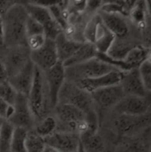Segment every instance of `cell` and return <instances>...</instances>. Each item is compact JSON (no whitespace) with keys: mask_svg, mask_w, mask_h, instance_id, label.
<instances>
[{"mask_svg":"<svg viewBox=\"0 0 151 152\" xmlns=\"http://www.w3.org/2000/svg\"><path fill=\"white\" fill-rule=\"evenodd\" d=\"M87 1H71L68 2L66 12L68 14L80 13L86 10Z\"/></svg>","mask_w":151,"mask_h":152,"instance_id":"obj_37","label":"cell"},{"mask_svg":"<svg viewBox=\"0 0 151 152\" xmlns=\"http://www.w3.org/2000/svg\"><path fill=\"white\" fill-rule=\"evenodd\" d=\"M16 96H17V93L10 86L8 81L3 84H0V98L1 99L4 100L10 104H13Z\"/></svg>","mask_w":151,"mask_h":152,"instance_id":"obj_35","label":"cell"},{"mask_svg":"<svg viewBox=\"0 0 151 152\" xmlns=\"http://www.w3.org/2000/svg\"><path fill=\"white\" fill-rule=\"evenodd\" d=\"M1 123H2V121H1V122H0V125H1Z\"/></svg>","mask_w":151,"mask_h":152,"instance_id":"obj_46","label":"cell"},{"mask_svg":"<svg viewBox=\"0 0 151 152\" xmlns=\"http://www.w3.org/2000/svg\"><path fill=\"white\" fill-rule=\"evenodd\" d=\"M37 35H44L43 27L28 15L26 21V37L28 38Z\"/></svg>","mask_w":151,"mask_h":152,"instance_id":"obj_34","label":"cell"},{"mask_svg":"<svg viewBox=\"0 0 151 152\" xmlns=\"http://www.w3.org/2000/svg\"><path fill=\"white\" fill-rule=\"evenodd\" d=\"M58 104L73 105L84 113L96 109L91 95L79 88L75 83L66 80L59 91Z\"/></svg>","mask_w":151,"mask_h":152,"instance_id":"obj_5","label":"cell"},{"mask_svg":"<svg viewBox=\"0 0 151 152\" xmlns=\"http://www.w3.org/2000/svg\"><path fill=\"white\" fill-rule=\"evenodd\" d=\"M46 39L47 38L45 37L44 35H37V36L28 37L27 38V46L30 51L37 50L38 49H40L45 43Z\"/></svg>","mask_w":151,"mask_h":152,"instance_id":"obj_36","label":"cell"},{"mask_svg":"<svg viewBox=\"0 0 151 152\" xmlns=\"http://www.w3.org/2000/svg\"><path fill=\"white\" fill-rule=\"evenodd\" d=\"M13 112V105L0 98V118L3 120H8L12 116Z\"/></svg>","mask_w":151,"mask_h":152,"instance_id":"obj_38","label":"cell"},{"mask_svg":"<svg viewBox=\"0 0 151 152\" xmlns=\"http://www.w3.org/2000/svg\"><path fill=\"white\" fill-rule=\"evenodd\" d=\"M58 127V122L54 116L47 115L43 118L38 121L37 124H35L34 128L32 131H34L38 136L42 138H46L55 133L57 131Z\"/></svg>","mask_w":151,"mask_h":152,"instance_id":"obj_26","label":"cell"},{"mask_svg":"<svg viewBox=\"0 0 151 152\" xmlns=\"http://www.w3.org/2000/svg\"><path fill=\"white\" fill-rule=\"evenodd\" d=\"M27 135V130L20 127H15L11 142L10 152H26Z\"/></svg>","mask_w":151,"mask_h":152,"instance_id":"obj_28","label":"cell"},{"mask_svg":"<svg viewBox=\"0 0 151 152\" xmlns=\"http://www.w3.org/2000/svg\"><path fill=\"white\" fill-rule=\"evenodd\" d=\"M150 58V50L142 45H135L123 60L127 68L130 70L138 68L142 63Z\"/></svg>","mask_w":151,"mask_h":152,"instance_id":"obj_24","label":"cell"},{"mask_svg":"<svg viewBox=\"0 0 151 152\" xmlns=\"http://www.w3.org/2000/svg\"><path fill=\"white\" fill-rule=\"evenodd\" d=\"M104 27L116 38H125L129 33V27L123 16L116 13L102 12L98 13Z\"/></svg>","mask_w":151,"mask_h":152,"instance_id":"obj_20","label":"cell"},{"mask_svg":"<svg viewBox=\"0 0 151 152\" xmlns=\"http://www.w3.org/2000/svg\"><path fill=\"white\" fill-rule=\"evenodd\" d=\"M117 70L98 58H94L85 63L66 68V80L77 82L82 80H89L109 74Z\"/></svg>","mask_w":151,"mask_h":152,"instance_id":"obj_4","label":"cell"},{"mask_svg":"<svg viewBox=\"0 0 151 152\" xmlns=\"http://www.w3.org/2000/svg\"><path fill=\"white\" fill-rule=\"evenodd\" d=\"M14 126L7 120H2L0 125V152H10Z\"/></svg>","mask_w":151,"mask_h":152,"instance_id":"obj_27","label":"cell"},{"mask_svg":"<svg viewBox=\"0 0 151 152\" xmlns=\"http://www.w3.org/2000/svg\"><path fill=\"white\" fill-rule=\"evenodd\" d=\"M119 85L125 96L127 95L140 97H148L150 95L142 83L138 72V68H134L128 72L123 73V77Z\"/></svg>","mask_w":151,"mask_h":152,"instance_id":"obj_19","label":"cell"},{"mask_svg":"<svg viewBox=\"0 0 151 152\" xmlns=\"http://www.w3.org/2000/svg\"><path fill=\"white\" fill-rule=\"evenodd\" d=\"M76 152H86L84 147H83V145H82V143H81V142H80V146H79V148L76 151Z\"/></svg>","mask_w":151,"mask_h":152,"instance_id":"obj_44","label":"cell"},{"mask_svg":"<svg viewBox=\"0 0 151 152\" xmlns=\"http://www.w3.org/2000/svg\"><path fill=\"white\" fill-rule=\"evenodd\" d=\"M28 13L24 4L16 2L2 17L4 41L9 47L27 46L26 21Z\"/></svg>","mask_w":151,"mask_h":152,"instance_id":"obj_1","label":"cell"},{"mask_svg":"<svg viewBox=\"0 0 151 152\" xmlns=\"http://www.w3.org/2000/svg\"><path fill=\"white\" fill-rule=\"evenodd\" d=\"M43 75L49 91L50 107L54 109L58 104L59 91L66 81V68L63 63L58 61L50 69L43 72Z\"/></svg>","mask_w":151,"mask_h":152,"instance_id":"obj_10","label":"cell"},{"mask_svg":"<svg viewBox=\"0 0 151 152\" xmlns=\"http://www.w3.org/2000/svg\"><path fill=\"white\" fill-rule=\"evenodd\" d=\"M150 113L142 116L116 115L112 123L113 134L117 138L139 134L150 128Z\"/></svg>","mask_w":151,"mask_h":152,"instance_id":"obj_6","label":"cell"},{"mask_svg":"<svg viewBox=\"0 0 151 152\" xmlns=\"http://www.w3.org/2000/svg\"><path fill=\"white\" fill-rule=\"evenodd\" d=\"M12 105L14 112L7 121H9L14 127L23 128L28 132L33 130L35 126V118L31 112L28 97L17 94Z\"/></svg>","mask_w":151,"mask_h":152,"instance_id":"obj_8","label":"cell"},{"mask_svg":"<svg viewBox=\"0 0 151 152\" xmlns=\"http://www.w3.org/2000/svg\"><path fill=\"white\" fill-rule=\"evenodd\" d=\"M54 110V117L58 122L57 131L76 133L81 136L86 133L85 113L73 105L58 104Z\"/></svg>","mask_w":151,"mask_h":152,"instance_id":"obj_2","label":"cell"},{"mask_svg":"<svg viewBox=\"0 0 151 152\" xmlns=\"http://www.w3.org/2000/svg\"><path fill=\"white\" fill-rule=\"evenodd\" d=\"M23 4L28 15L43 27L45 37L55 41L57 37L62 33V29L53 20L49 9L37 5L32 2H27Z\"/></svg>","mask_w":151,"mask_h":152,"instance_id":"obj_7","label":"cell"},{"mask_svg":"<svg viewBox=\"0 0 151 152\" xmlns=\"http://www.w3.org/2000/svg\"><path fill=\"white\" fill-rule=\"evenodd\" d=\"M30 60L42 72H45L54 66L59 60L55 45V42L46 39L45 43L37 50L30 51Z\"/></svg>","mask_w":151,"mask_h":152,"instance_id":"obj_12","label":"cell"},{"mask_svg":"<svg viewBox=\"0 0 151 152\" xmlns=\"http://www.w3.org/2000/svg\"><path fill=\"white\" fill-rule=\"evenodd\" d=\"M8 75L5 69V66L3 63V61L0 59V84H3L4 82L8 81Z\"/></svg>","mask_w":151,"mask_h":152,"instance_id":"obj_41","label":"cell"},{"mask_svg":"<svg viewBox=\"0 0 151 152\" xmlns=\"http://www.w3.org/2000/svg\"><path fill=\"white\" fill-rule=\"evenodd\" d=\"M15 1H4L0 0V16L3 17L5 12L15 4Z\"/></svg>","mask_w":151,"mask_h":152,"instance_id":"obj_40","label":"cell"},{"mask_svg":"<svg viewBox=\"0 0 151 152\" xmlns=\"http://www.w3.org/2000/svg\"><path fill=\"white\" fill-rule=\"evenodd\" d=\"M4 41V31H3V21L2 17L0 16V44L3 43Z\"/></svg>","mask_w":151,"mask_h":152,"instance_id":"obj_42","label":"cell"},{"mask_svg":"<svg viewBox=\"0 0 151 152\" xmlns=\"http://www.w3.org/2000/svg\"><path fill=\"white\" fill-rule=\"evenodd\" d=\"M101 18L100 15L97 13L95 16H93L86 24L84 30H83V37H84V42H89L94 44L95 42V38H96V33L97 27L99 23L101 22Z\"/></svg>","mask_w":151,"mask_h":152,"instance_id":"obj_30","label":"cell"},{"mask_svg":"<svg viewBox=\"0 0 151 152\" xmlns=\"http://www.w3.org/2000/svg\"><path fill=\"white\" fill-rule=\"evenodd\" d=\"M115 36L112 35L103 24L101 21L97 27L96 38L94 45L97 53L99 54H107L109 50L111 49L112 43L115 41Z\"/></svg>","mask_w":151,"mask_h":152,"instance_id":"obj_23","label":"cell"},{"mask_svg":"<svg viewBox=\"0 0 151 152\" xmlns=\"http://www.w3.org/2000/svg\"><path fill=\"white\" fill-rule=\"evenodd\" d=\"M145 2H137L135 3L133 8L131 10L129 15L131 16L133 21L138 25H144L145 21Z\"/></svg>","mask_w":151,"mask_h":152,"instance_id":"obj_33","label":"cell"},{"mask_svg":"<svg viewBox=\"0 0 151 152\" xmlns=\"http://www.w3.org/2000/svg\"><path fill=\"white\" fill-rule=\"evenodd\" d=\"M115 152H150V128L133 136L118 138Z\"/></svg>","mask_w":151,"mask_h":152,"instance_id":"obj_14","label":"cell"},{"mask_svg":"<svg viewBox=\"0 0 151 152\" xmlns=\"http://www.w3.org/2000/svg\"><path fill=\"white\" fill-rule=\"evenodd\" d=\"M112 110L116 115L142 116L150 113V101L148 97L126 95L114 106Z\"/></svg>","mask_w":151,"mask_h":152,"instance_id":"obj_9","label":"cell"},{"mask_svg":"<svg viewBox=\"0 0 151 152\" xmlns=\"http://www.w3.org/2000/svg\"><path fill=\"white\" fill-rule=\"evenodd\" d=\"M45 142L34 131H28L26 140V152H43Z\"/></svg>","mask_w":151,"mask_h":152,"instance_id":"obj_31","label":"cell"},{"mask_svg":"<svg viewBox=\"0 0 151 152\" xmlns=\"http://www.w3.org/2000/svg\"><path fill=\"white\" fill-rule=\"evenodd\" d=\"M138 72L142 80V83L149 94L151 90V61L150 58L146 59L138 67Z\"/></svg>","mask_w":151,"mask_h":152,"instance_id":"obj_32","label":"cell"},{"mask_svg":"<svg viewBox=\"0 0 151 152\" xmlns=\"http://www.w3.org/2000/svg\"><path fill=\"white\" fill-rule=\"evenodd\" d=\"M43 152H58L56 150H54V149H52L51 147H49V146H47V145H45V148H44V151Z\"/></svg>","mask_w":151,"mask_h":152,"instance_id":"obj_43","label":"cell"},{"mask_svg":"<svg viewBox=\"0 0 151 152\" xmlns=\"http://www.w3.org/2000/svg\"><path fill=\"white\" fill-rule=\"evenodd\" d=\"M90 95L95 106L97 105L103 109L113 108L125 96L119 84L97 89L92 92Z\"/></svg>","mask_w":151,"mask_h":152,"instance_id":"obj_16","label":"cell"},{"mask_svg":"<svg viewBox=\"0 0 151 152\" xmlns=\"http://www.w3.org/2000/svg\"><path fill=\"white\" fill-rule=\"evenodd\" d=\"M54 42L58 52V60L62 63L69 59L82 43L80 42H78L77 40L69 38L63 32L57 37Z\"/></svg>","mask_w":151,"mask_h":152,"instance_id":"obj_21","label":"cell"},{"mask_svg":"<svg viewBox=\"0 0 151 152\" xmlns=\"http://www.w3.org/2000/svg\"><path fill=\"white\" fill-rule=\"evenodd\" d=\"M122 77H123L122 72L118 70H113L107 75H104L97 78L89 79V80H82L77 82H74V83H75L81 89L91 94L92 92L97 89L103 88H106V87H110L113 85H118L121 81Z\"/></svg>","mask_w":151,"mask_h":152,"instance_id":"obj_18","label":"cell"},{"mask_svg":"<svg viewBox=\"0 0 151 152\" xmlns=\"http://www.w3.org/2000/svg\"><path fill=\"white\" fill-rule=\"evenodd\" d=\"M97 51L96 50V47L94 44L84 42L81 43V45L79 47V49L74 53V55L67 59L66 62L63 63L65 68L74 66L77 65H80L82 63H85L94 58L96 57Z\"/></svg>","mask_w":151,"mask_h":152,"instance_id":"obj_22","label":"cell"},{"mask_svg":"<svg viewBox=\"0 0 151 152\" xmlns=\"http://www.w3.org/2000/svg\"><path fill=\"white\" fill-rule=\"evenodd\" d=\"M29 106L35 119L41 120L47 116L50 107L49 91L43 72L35 68V76L30 93L28 96Z\"/></svg>","mask_w":151,"mask_h":152,"instance_id":"obj_3","label":"cell"},{"mask_svg":"<svg viewBox=\"0 0 151 152\" xmlns=\"http://www.w3.org/2000/svg\"><path fill=\"white\" fill-rule=\"evenodd\" d=\"M135 45L137 44L127 41L125 38H116L106 55L115 60H124Z\"/></svg>","mask_w":151,"mask_h":152,"instance_id":"obj_25","label":"cell"},{"mask_svg":"<svg viewBox=\"0 0 151 152\" xmlns=\"http://www.w3.org/2000/svg\"><path fill=\"white\" fill-rule=\"evenodd\" d=\"M35 68V65L30 60L19 73L8 79V83L17 94L28 96L34 81Z\"/></svg>","mask_w":151,"mask_h":152,"instance_id":"obj_15","label":"cell"},{"mask_svg":"<svg viewBox=\"0 0 151 152\" xmlns=\"http://www.w3.org/2000/svg\"><path fill=\"white\" fill-rule=\"evenodd\" d=\"M45 145L58 152H76L80 144V136L76 133L56 131L43 139Z\"/></svg>","mask_w":151,"mask_h":152,"instance_id":"obj_13","label":"cell"},{"mask_svg":"<svg viewBox=\"0 0 151 152\" xmlns=\"http://www.w3.org/2000/svg\"><path fill=\"white\" fill-rule=\"evenodd\" d=\"M104 2L103 1H87V5H86V10L89 13L96 12L99 8L102 7Z\"/></svg>","mask_w":151,"mask_h":152,"instance_id":"obj_39","label":"cell"},{"mask_svg":"<svg viewBox=\"0 0 151 152\" xmlns=\"http://www.w3.org/2000/svg\"><path fill=\"white\" fill-rule=\"evenodd\" d=\"M85 123L87 126V130L84 134L80 136V139L92 136L98 133L99 130V118L96 109H93L85 113Z\"/></svg>","mask_w":151,"mask_h":152,"instance_id":"obj_29","label":"cell"},{"mask_svg":"<svg viewBox=\"0 0 151 152\" xmlns=\"http://www.w3.org/2000/svg\"><path fill=\"white\" fill-rule=\"evenodd\" d=\"M118 138L112 135H104L99 133L80 139L86 152H115Z\"/></svg>","mask_w":151,"mask_h":152,"instance_id":"obj_17","label":"cell"},{"mask_svg":"<svg viewBox=\"0 0 151 152\" xmlns=\"http://www.w3.org/2000/svg\"><path fill=\"white\" fill-rule=\"evenodd\" d=\"M2 120H3V119H1V118H0V122H1V121H2Z\"/></svg>","mask_w":151,"mask_h":152,"instance_id":"obj_45","label":"cell"},{"mask_svg":"<svg viewBox=\"0 0 151 152\" xmlns=\"http://www.w3.org/2000/svg\"><path fill=\"white\" fill-rule=\"evenodd\" d=\"M2 61L10 78L19 73L30 61V50L28 46L9 47Z\"/></svg>","mask_w":151,"mask_h":152,"instance_id":"obj_11","label":"cell"}]
</instances>
